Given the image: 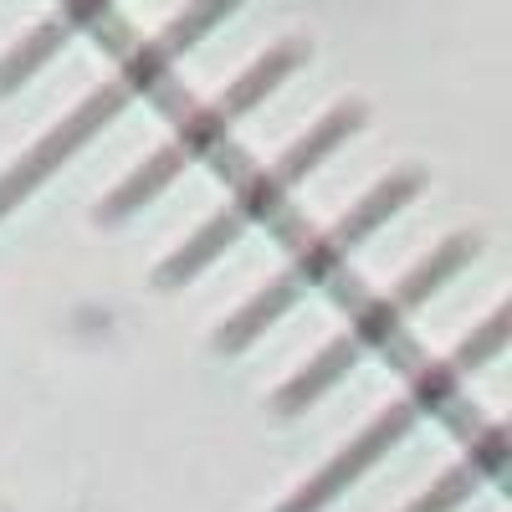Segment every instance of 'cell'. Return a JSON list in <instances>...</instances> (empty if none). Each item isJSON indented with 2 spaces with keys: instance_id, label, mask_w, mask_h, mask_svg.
<instances>
[{
  "instance_id": "cell-2",
  "label": "cell",
  "mask_w": 512,
  "mask_h": 512,
  "mask_svg": "<svg viewBox=\"0 0 512 512\" xmlns=\"http://www.w3.org/2000/svg\"><path fill=\"white\" fill-rule=\"evenodd\" d=\"M108 6H113V0H62V11H57V16H47L26 41H16V47L0 57V98H6L11 88H21V82H26L41 62H47L67 36H77L88 21H98Z\"/></svg>"
},
{
  "instance_id": "cell-3",
  "label": "cell",
  "mask_w": 512,
  "mask_h": 512,
  "mask_svg": "<svg viewBox=\"0 0 512 512\" xmlns=\"http://www.w3.org/2000/svg\"><path fill=\"white\" fill-rule=\"evenodd\" d=\"M236 6H241V0H195V6H190L185 16H175V21H169V31H164V36L154 41L149 52H154V57H159L164 67H169V62H175L180 52H190L195 41H200V36H205L210 26H216L221 16H231Z\"/></svg>"
},
{
  "instance_id": "cell-1",
  "label": "cell",
  "mask_w": 512,
  "mask_h": 512,
  "mask_svg": "<svg viewBox=\"0 0 512 512\" xmlns=\"http://www.w3.org/2000/svg\"><path fill=\"white\" fill-rule=\"evenodd\" d=\"M297 57H303V52H297L292 41H282V47H272V52H267L262 62H256V67H251V72L241 77V82H231V88H226V93H221L216 103H210V108H205V113H200V118H195V123L185 128V134L175 139V144H169V149H159V154H154V159H149V164L139 169V175H134V180H128V185H123V190L113 195V210H128L134 200L154 195V190H159V185H164L169 175H175V169H180L185 159H195L200 149H210V144H216V139L226 134V128H231V118H241V113H246V108H251L256 98H267V93L277 88V82H282V77H287V72L297 67Z\"/></svg>"
}]
</instances>
